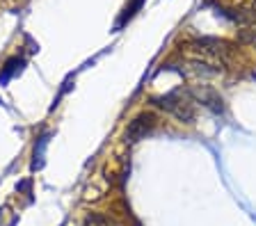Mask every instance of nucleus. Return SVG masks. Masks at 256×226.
<instances>
[{
    "label": "nucleus",
    "mask_w": 256,
    "mask_h": 226,
    "mask_svg": "<svg viewBox=\"0 0 256 226\" xmlns=\"http://www.w3.org/2000/svg\"><path fill=\"white\" fill-rule=\"evenodd\" d=\"M220 14L231 16L234 21H256V0H213Z\"/></svg>",
    "instance_id": "7ed1b4c3"
},
{
    "label": "nucleus",
    "mask_w": 256,
    "mask_h": 226,
    "mask_svg": "<svg viewBox=\"0 0 256 226\" xmlns=\"http://www.w3.org/2000/svg\"><path fill=\"white\" fill-rule=\"evenodd\" d=\"M238 37H240V41H245L256 48V21L242 23V27L238 30Z\"/></svg>",
    "instance_id": "423d86ee"
},
{
    "label": "nucleus",
    "mask_w": 256,
    "mask_h": 226,
    "mask_svg": "<svg viewBox=\"0 0 256 226\" xmlns=\"http://www.w3.org/2000/svg\"><path fill=\"white\" fill-rule=\"evenodd\" d=\"M183 59L192 62L194 66H204L210 71H224L234 64V50L224 41L218 39H197L188 41L178 48Z\"/></svg>",
    "instance_id": "f257e3e1"
},
{
    "label": "nucleus",
    "mask_w": 256,
    "mask_h": 226,
    "mask_svg": "<svg viewBox=\"0 0 256 226\" xmlns=\"http://www.w3.org/2000/svg\"><path fill=\"white\" fill-rule=\"evenodd\" d=\"M154 105L160 110H165V112L172 114L174 119H178L181 124H192V121H194V105H192L186 96L167 94V96L154 98Z\"/></svg>",
    "instance_id": "f03ea898"
},
{
    "label": "nucleus",
    "mask_w": 256,
    "mask_h": 226,
    "mask_svg": "<svg viewBox=\"0 0 256 226\" xmlns=\"http://www.w3.org/2000/svg\"><path fill=\"white\" fill-rule=\"evenodd\" d=\"M190 94H192V98H194V101L202 103V105H206V108L213 110V112H222V110H224L222 96H220L218 92H213L210 87H192Z\"/></svg>",
    "instance_id": "39448f33"
},
{
    "label": "nucleus",
    "mask_w": 256,
    "mask_h": 226,
    "mask_svg": "<svg viewBox=\"0 0 256 226\" xmlns=\"http://www.w3.org/2000/svg\"><path fill=\"white\" fill-rule=\"evenodd\" d=\"M158 126V119L151 112H142L126 126V142H140L144 140L146 135H151Z\"/></svg>",
    "instance_id": "20e7f679"
},
{
    "label": "nucleus",
    "mask_w": 256,
    "mask_h": 226,
    "mask_svg": "<svg viewBox=\"0 0 256 226\" xmlns=\"http://www.w3.org/2000/svg\"><path fill=\"white\" fill-rule=\"evenodd\" d=\"M85 226H108V224H106V222H103L98 215H92V217H87Z\"/></svg>",
    "instance_id": "0eeeda50"
}]
</instances>
